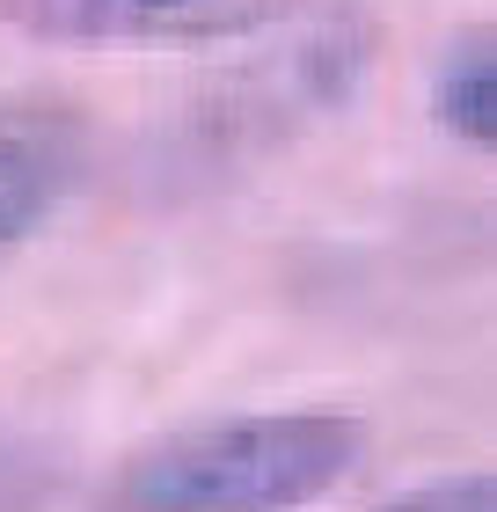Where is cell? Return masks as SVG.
<instances>
[{
	"instance_id": "1",
	"label": "cell",
	"mask_w": 497,
	"mask_h": 512,
	"mask_svg": "<svg viewBox=\"0 0 497 512\" xmlns=\"http://www.w3.org/2000/svg\"><path fill=\"white\" fill-rule=\"evenodd\" d=\"M366 461L344 410H249L161 432L103 476L96 512H300Z\"/></svg>"
},
{
	"instance_id": "3",
	"label": "cell",
	"mask_w": 497,
	"mask_h": 512,
	"mask_svg": "<svg viewBox=\"0 0 497 512\" xmlns=\"http://www.w3.org/2000/svg\"><path fill=\"white\" fill-rule=\"evenodd\" d=\"M300 0H0V30L59 52H183L256 37Z\"/></svg>"
},
{
	"instance_id": "4",
	"label": "cell",
	"mask_w": 497,
	"mask_h": 512,
	"mask_svg": "<svg viewBox=\"0 0 497 512\" xmlns=\"http://www.w3.org/2000/svg\"><path fill=\"white\" fill-rule=\"evenodd\" d=\"M88 169V118L59 96L0 103V256H15L59 213Z\"/></svg>"
},
{
	"instance_id": "6",
	"label": "cell",
	"mask_w": 497,
	"mask_h": 512,
	"mask_svg": "<svg viewBox=\"0 0 497 512\" xmlns=\"http://www.w3.org/2000/svg\"><path fill=\"white\" fill-rule=\"evenodd\" d=\"M366 512H497V491H490L483 469H461V476L417 483V491H395V498L366 505Z\"/></svg>"
},
{
	"instance_id": "5",
	"label": "cell",
	"mask_w": 497,
	"mask_h": 512,
	"mask_svg": "<svg viewBox=\"0 0 497 512\" xmlns=\"http://www.w3.org/2000/svg\"><path fill=\"white\" fill-rule=\"evenodd\" d=\"M490 81H497L490 74V30H461V44L439 66L432 110H439V125L454 139H468V147H490Z\"/></svg>"
},
{
	"instance_id": "2",
	"label": "cell",
	"mask_w": 497,
	"mask_h": 512,
	"mask_svg": "<svg viewBox=\"0 0 497 512\" xmlns=\"http://www.w3.org/2000/svg\"><path fill=\"white\" fill-rule=\"evenodd\" d=\"M373 59H381V30H373L359 8H322L307 30L278 37L264 59H249V66H234L227 81H212L205 96L183 110V125L169 132V161L183 176L242 169V161L271 154L278 139H293L315 118H329V110L366 81Z\"/></svg>"
}]
</instances>
